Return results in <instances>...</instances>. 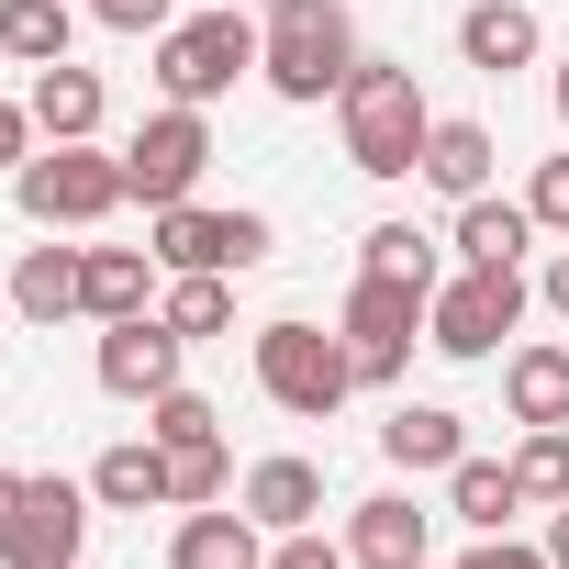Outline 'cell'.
<instances>
[{
	"mask_svg": "<svg viewBox=\"0 0 569 569\" xmlns=\"http://www.w3.org/2000/svg\"><path fill=\"white\" fill-rule=\"evenodd\" d=\"M23 157H34V112H23V101H0V179H12Z\"/></svg>",
	"mask_w": 569,
	"mask_h": 569,
	"instance_id": "cell-35",
	"label": "cell"
},
{
	"mask_svg": "<svg viewBox=\"0 0 569 569\" xmlns=\"http://www.w3.org/2000/svg\"><path fill=\"white\" fill-rule=\"evenodd\" d=\"M425 313H436V291L358 268V291H347V313H336V336H347V358H358V391H391V380L413 369V336H425Z\"/></svg>",
	"mask_w": 569,
	"mask_h": 569,
	"instance_id": "cell-6",
	"label": "cell"
},
{
	"mask_svg": "<svg viewBox=\"0 0 569 569\" xmlns=\"http://www.w3.org/2000/svg\"><path fill=\"white\" fill-rule=\"evenodd\" d=\"M90 23H101V34H146V46H157V34L179 23V0H90Z\"/></svg>",
	"mask_w": 569,
	"mask_h": 569,
	"instance_id": "cell-32",
	"label": "cell"
},
{
	"mask_svg": "<svg viewBox=\"0 0 569 569\" xmlns=\"http://www.w3.org/2000/svg\"><path fill=\"white\" fill-rule=\"evenodd\" d=\"M157 246H79V313L90 325H123V313H157Z\"/></svg>",
	"mask_w": 569,
	"mask_h": 569,
	"instance_id": "cell-17",
	"label": "cell"
},
{
	"mask_svg": "<svg viewBox=\"0 0 569 569\" xmlns=\"http://www.w3.org/2000/svg\"><path fill=\"white\" fill-rule=\"evenodd\" d=\"M447 246H458V268H525V246H536V212L525 201H458V223H447Z\"/></svg>",
	"mask_w": 569,
	"mask_h": 569,
	"instance_id": "cell-22",
	"label": "cell"
},
{
	"mask_svg": "<svg viewBox=\"0 0 569 569\" xmlns=\"http://www.w3.org/2000/svg\"><path fill=\"white\" fill-rule=\"evenodd\" d=\"M525 268H458V279H436V313H425V347L436 358H502V336L525 325Z\"/></svg>",
	"mask_w": 569,
	"mask_h": 569,
	"instance_id": "cell-7",
	"label": "cell"
},
{
	"mask_svg": "<svg viewBox=\"0 0 569 569\" xmlns=\"http://www.w3.org/2000/svg\"><path fill=\"white\" fill-rule=\"evenodd\" d=\"M268 569H358V558H347V536L302 525V536H279V547H268Z\"/></svg>",
	"mask_w": 569,
	"mask_h": 569,
	"instance_id": "cell-33",
	"label": "cell"
},
{
	"mask_svg": "<svg viewBox=\"0 0 569 569\" xmlns=\"http://www.w3.org/2000/svg\"><path fill=\"white\" fill-rule=\"evenodd\" d=\"M491 168H502L491 123H480V112H436V134H425V168H413V179H425L436 201H480V190H491Z\"/></svg>",
	"mask_w": 569,
	"mask_h": 569,
	"instance_id": "cell-14",
	"label": "cell"
},
{
	"mask_svg": "<svg viewBox=\"0 0 569 569\" xmlns=\"http://www.w3.org/2000/svg\"><path fill=\"white\" fill-rule=\"evenodd\" d=\"M0 302H12L34 336H57V325L79 313V246H23V257H12V291H0Z\"/></svg>",
	"mask_w": 569,
	"mask_h": 569,
	"instance_id": "cell-21",
	"label": "cell"
},
{
	"mask_svg": "<svg viewBox=\"0 0 569 569\" xmlns=\"http://www.w3.org/2000/svg\"><path fill=\"white\" fill-rule=\"evenodd\" d=\"M23 112H34V134H46V146H101V112H112V90H101V68L57 57V68H34Z\"/></svg>",
	"mask_w": 569,
	"mask_h": 569,
	"instance_id": "cell-13",
	"label": "cell"
},
{
	"mask_svg": "<svg viewBox=\"0 0 569 569\" xmlns=\"http://www.w3.org/2000/svg\"><path fill=\"white\" fill-rule=\"evenodd\" d=\"M458 569H547V547H525V536H480Z\"/></svg>",
	"mask_w": 569,
	"mask_h": 569,
	"instance_id": "cell-34",
	"label": "cell"
},
{
	"mask_svg": "<svg viewBox=\"0 0 569 569\" xmlns=\"http://www.w3.org/2000/svg\"><path fill=\"white\" fill-rule=\"evenodd\" d=\"M547 101H558V134H569V57H558V79H547Z\"/></svg>",
	"mask_w": 569,
	"mask_h": 569,
	"instance_id": "cell-38",
	"label": "cell"
},
{
	"mask_svg": "<svg viewBox=\"0 0 569 569\" xmlns=\"http://www.w3.org/2000/svg\"><path fill=\"white\" fill-rule=\"evenodd\" d=\"M90 502L101 513H168V447L157 436H123L90 458Z\"/></svg>",
	"mask_w": 569,
	"mask_h": 569,
	"instance_id": "cell-20",
	"label": "cell"
},
{
	"mask_svg": "<svg viewBox=\"0 0 569 569\" xmlns=\"http://www.w3.org/2000/svg\"><path fill=\"white\" fill-rule=\"evenodd\" d=\"M201 168H212V123H201L190 101H157V112L134 123V146H123V179H134V201H146V212L190 201V190H201Z\"/></svg>",
	"mask_w": 569,
	"mask_h": 569,
	"instance_id": "cell-10",
	"label": "cell"
},
{
	"mask_svg": "<svg viewBox=\"0 0 569 569\" xmlns=\"http://www.w3.org/2000/svg\"><path fill=\"white\" fill-rule=\"evenodd\" d=\"M146 246H157V268L179 279V268H223V279H246V268H268V212H201V201H168V212H146Z\"/></svg>",
	"mask_w": 569,
	"mask_h": 569,
	"instance_id": "cell-9",
	"label": "cell"
},
{
	"mask_svg": "<svg viewBox=\"0 0 569 569\" xmlns=\"http://www.w3.org/2000/svg\"><path fill=\"white\" fill-rule=\"evenodd\" d=\"M358 268L413 279V291H436V279H447V257H436V234H425V223H369V234H358Z\"/></svg>",
	"mask_w": 569,
	"mask_h": 569,
	"instance_id": "cell-27",
	"label": "cell"
},
{
	"mask_svg": "<svg viewBox=\"0 0 569 569\" xmlns=\"http://www.w3.org/2000/svg\"><path fill=\"white\" fill-rule=\"evenodd\" d=\"M513 480H525V513H558L569 502V425H525Z\"/></svg>",
	"mask_w": 569,
	"mask_h": 569,
	"instance_id": "cell-29",
	"label": "cell"
},
{
	"mask_svg": "<svg viewBox=\"0 0 569 569\" xmlns=\"http://www.w3.org/2000/svg\"><path fill=\"white\" fill-rule=\"evenodd\" d=\"M502 413L513 425H569V347H513L502 358Z\"/></svg>",
	"mask_w": 569,
	"mask_h": 569,
	"instance_id": "cell-24",
	"label": "cell"
},
{
	"mask_svg": "<svg viewBox=\"0 0 569 569\" xmlns=\"http://www.w3.org/2000/svg\"><path fill=\"white\" fill-rule=\"evenodd\" d=\"M525 212H536V234H569V157H536V179H525Z\"/></svg>",
	"mask_w": 569,
	"mask_h": 569,
	"instance_id": "cell-31",
	"label": "cell"
},
{
	"mask_svg": "<svg viewBox=\"0 0 569 569\" xmlns=\"http://www.w3.org/2000/svg\"><path fill=\"white\" fill-rule=\"evenodd\" d=\"M536 302H547V313H558V325H569V246H558V257H547V279H536Z\"/></svg>",
	"mask_w": 569,
	"mask_h": 569,
	"instance_id": "cell-36",
	"label": "cell"
},
{
	"mask_svg": "<svg viewBox=\"0 0 569 569\" xmlns=\"http://www.w3.org/2000/svg\"><path fill=\"white\" fill-rule=\"evenodd\" d=\"M201 502H234V458H223V436L168 447V513H201Z\"/></svg>",
	"mask_w": 569,
	"mask_h": 569,
	"instance_id": "cell-28",
	"label": "cell"
},
{
	"mask_svg": "<svg viewBox=\"0 0 569 569\" xmlns=\"http://www.w3.org/2000/svg\"><path fill=\"white\" fill-rule=\"evenodd\" d=\"M12 201H23L34 234H90V223H112V212L134 201V179H123V157H101V146H46V157L12 168Z\"/></svg>",
	"mask_w": 569,
	"mask_h": 569,
	"instance_id": "cell-3",
	"label": "cell"
},
{
	"mask_svg": "<svg viewBox=\"0 0 569 569\" xmlns=\"http://www.w3.org/2000/svg\"><path fill=\"white\" fill-rule=\"evenodd\" d=\"M257 79L279 101H336L358 79V23H347V0H268V23H257Z\"/></svg>",
	"mask_w": 569,
	"mask_h": 569,
	"instance_id": "cell-1",
	"label": "cell"
},
{
	"mask_svg": "<svg viewBox=\"0 0 569 569\" xmlns=\"http://www.w3.org/2000/svg\"><path fill=\"white\" fill-rule=\"evenodd\" d=\"M234 502H246L268 536H302V525L325 513V469H313V458H257V469L234 480Z\"/></svg>",
	"mask_w": 569,
	"mask_h": 569,
	"instance_id": "cell-19",
	"label": "cell"
},
{
	"mask_svg": "<svg viewBox=\"0 0 569 569\" xmlns=\"http://www.w3.org/2000/svg\"><path fill=\"white\" fill-rule=\"evenodd\" d=\"M12 480H23V469H0V513H12Z\"/></svg>",
	"mask_w": 569,
	"mask_h": 569,
	"instance_id": "cell-39",
	"label": "cell"
},
{
	"mask_svg": "<svg viewBox=\"0 0 569 569\" xmlns=\"http://www.w3.org/2000/svg\"><path fill=\"white\" fill-rule=\"evenodd\" d=\"M425 536H436V513L402 502V491H369V502L347 513V558H358V569H425Z\"/></svg>",
	"mask_w": 569,
	"mask_h": 569,
	"instance_id": "cell-16",
	"label": "cell"
},
{
	"mask_svg": "<svg viewBox=\"0 0 569 569\" xmlns=\"http://www.w3.org/2000/svg\"><path fill=\"white\" fill-rule=\"evenodd\" d=\"M234 79H257V23L234 12V0H201L190 23H168V34H157V101L212 112Z\"/></svg>",
	"mask_w": 569,
	"mask_h": 569,
	"instance_id": "cell-4",
	"label": "cell"
},
{
	"mask_svg": "<svg viewBox=\"0 0 569 569\" xmlns=\"http://www.w3.org/2000/svg\"><path fill=\"white\" fill-rule=\"evenodd\" d=\"M380 458H391V469H413V480H447V469L469 458V425H458L447 402H391V425H380Z\"/></svg>",
	"mask_w": 569,
	"mask_h": 569,
	"instance_id": "cell-18",
	"label": "cell"
},
{
	"mask_svg": "<svg viewBox=\"0 0 569 569\" xmlns=\"http://www.w3.org/2000/svg\"><path fill=\"white\" fill-rule=\"evenodd\" d=\"M68 34H79L68 0H0V57H12V68H57Z\"/></svg>",
	"mask_w": 569,
	"mask_h": 569,
	"instance_id": "cell-25",
	"label": "cell"
},
{
	"mask_svg": "<svg viewBox=\"0 0 569 569\" xmlns=\"http://www.w3.org/2000/svg\"><path fill=\"white\" fill-rule=\"evenodd\" d=\"M179 358H190V336L168 325V313H123V325H101V391L112 402H157V391H179Z\"/></svg>",
	"mask_w": 569,
	"mask_h": 569,
	"instance_id": "cell-11",
	"label": "cell"
},
{
	"mask_svg": "<svg viewBox=\"0 0 569 569\" xmlns=\"http://www.w3.org/2000/svg\"><path fill=\"white\" fill-rule=\"evenodd\" d=\"M146 436H157V447H201V436H223V413L179 380V391H157V402H146Z\"/></svg>",
	"mask_w": 569,
	"mask_h": 569,
	"instance_id": "cell-30",
	"label": "cell"
},
{
	"mask_svg": "<svg viewBox=\"0 0 569 569\" xmlns=\"http://www.w3.org/2000/svg\"><path fill=\"white\" fill-rule=\"evenodd\" d=\"M257 391H268L279 413L325 425V413L358 391V358H347V336H325V325H257Z\"/></svg>",
	"mask_w": 569,
	"mask_h": 569,
	"instance_id": "cell-5",
	"label": "cell"
},
{
	"mask_svg": "<svg viewBox=\"0 0 569 569\" xmlns=\"http://www.w3.org/2000/svg\"><path fill=\"white\" fill-rule=\"evenodd\" d=\"M168 569H268V525L246 502H201V513H179Z\"/></svg>",
	"mask_w": 569,
	"mask_h": 569,
	"instance_id": "cell-15",
	"label": "cell"
},
{
	"mask_svg": "<svg viewBox=\"0 0 569 569\" xmlns=\"http://www.w3.org/2000/svg\"><path fill=\"white\" fill-rule=\"evenodd\" d=\"M336 123H347V168L358 179H413L425 168V134H436L413 68H391V57H358V79L336 90Z\"/></svg>",
	"mask_w": 569,
	"mask_h": 569,
	"instance_id": "cell-2",
	"label": "cell"
},
{
	"mask_svg": "<svg viewBox=\"0 0 569 569\" xmlns=\"http://www.w3.org/2000/svg\"><path fill=\"white\" fill-rule=\"evenodd\" d=\"M157 313H168L190 347H201V336H234V279H223V268H179Z\"/></svg>",
	"mask_w": 569,
	"mask_h": 569,
	"instance_id": "cell-26",
	"label": "cell"
},
{
	"mask_svg": "<svg viewBox=\"0 0 569 569\" xmlns=\"http://www.w3.org/2000/svg\"><path fill=\"white\" fill-rule=\"evenodd\" d=\"M536 57H547L536 0H469V12H458V68H480V79H513V68H536Z\"/></svg>",
	"mask_w": 569,
	"mask_h": 569,
	"instance_id": "cell-12",
	"label": "cell"
},
{
	"mask_svg": "<svg viewBox=\"0 0 569 569\" xmlns=\"http://www.w3.org/2000/svg\"><path fill=\"white\" fill-rule=\"evenodd\" d=\"M547 569H569V502L547 513Z\"/></svg>",
	"mask_w": 569,
	"mask_h": 569,
	"instance_id": "cell-37",
	"label": "cell"
},
{
	"mask_svg": "<svg viewBox=\"0 0 569 569\" xmlns=\"http://www.w3.org/2000/svg\"><path fill=\"white\" fill-rule=\"evenodd\" d=\"M234 12H246V0H234Z\"/></svg>",
	"mask_w": 569,
	"mask_h": 569,
	"instance_id": "cell-40",
	"label": "cell"
},
{
	"mask_svg": "<svg viewBox=\"0 0 569 569\" xmlns=\"http://www.w3.org/2000/svg\"><path fill=\"white\" fill-rule=\"evenodd\" d=\"M447 513H458L469 536H513V513H525L513 458H458V469H447Z\"/></svg>",
	"mask_w": 569,
	"mask_h": 569,
	"instance_id": "cell-23",
	"label": "cell"
},
{
	"mask_svg": "<svg viewBox=\"0 0 569 569\" xmlns=\"http://www.w3.org/2000/svg\"><path fill=\"white\" fill-rule=\"evenodd\" d=\"M90 547V480H12V513H0V569H79Z\"/></svg>",
	"mask_w": 569,
	"mask_h": 569,
	"instance_id": "cell-8",
	"label": "cell"
}]
</instances>
